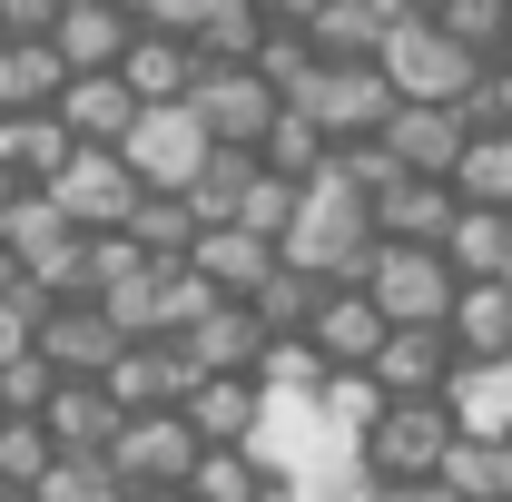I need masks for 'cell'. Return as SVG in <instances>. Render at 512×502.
<instances>
[{
	"instance_id": "cell-2",
	"label": "cell",
	"mask_w": 512,
	"mask_h": 502,
	"mask_svg": "<svg viewBox=\"0 0 512 502\" xmlns=\"http://www.w3.org/2000/svg\"><path fill=\"white\" fill-rule=\"evenodd\" d=\"M453 286H463V276L444 266V247H394V237H375L365 276H355V296H365L384 325H444Z\"/></svg>"
},
{
	"instance_id": "cell-8",
	"label": "cell",
	"mask_w": 512,
	"mask_h": 502,
	"mask_svg": "<svg viewBox=\"0 0 512 502\" xmlns=\"http://www.w3.org/2000/svg\"><path fill=\"white\" fill-rule=\"evenodd\" d=\"M40 197L60 207L79 237H109V227H128V207H138L148 188L128 178V158H119V148H69V168H60V178H50Z\"/></svg>"
},
{
	"instance_id": "cell-23",
	"label": "cell",
	"mask_w": 512,
	"mask_h": 502,
	"mask_svg": "<svg viewBox=\"0 0 512 502\" xmlns=\"http://www.w3.org/2000/svg\"><path fill=\"white\" fill-rule=\"evenodd\" d=\"M178 355H188L197 375H247L256 355H266V325H256L247 306H207L188 335H178Z\"/></svg>"
},
{
	"instance_id": "cell-21",
	"label": "cell",
	"mask_w": 512,
	"mask_h": 502,
	"mask_svg": "<svg viewBox=\"0 0 512 502\" xmlns=\"http://www.w3.org/2000/svg\"><path fill=\"white\" fill-rule=\"evenodd\" d=\"M256 414H266V394H256V375H197L188 394H178V424H188L197 443H247Z\"/></svg>"
},
{
	"instance_id": "cell-12",
	"label": "cell",
	"mask_w": 512,
	"mask_h": 502,
	"mask_svg": "<svg viewBox=\"0 0 512 502\" xmlns=\"http://www.w3.org/2000/svg\"><path fill=\"white\" fill-rule=\"evenodd\" d=\"M444 345H453V365H503L512 355V286L503 276H463V286H453Z\"/></svg>"
},
{
	"instance_id": "cell-4",
	"label": "cell",
	"mask_w": 512,
	"mask_h": 502,
	"mask_svg": "<svg viewBox=\"0 0 512 502\" xmlns=\"http://www.w3.org/2000/svg\"><path fill=\"white\" fill-rule=\"evenodd\" d=\"M286 109H306V119L325 128V148H345V138H375L384 109H394V89H384L375 60H316L306 79H296V99Z\"/></svg>"
},
{
	"instance_id": "cell-22",
	"label": "cell",
	"mask_w": 512,
	"mask_h": 502,
	"mask_svg": "<svg viewBox=\"0 0 512 502\" xmlns=\"http://www.w3.org/2000/svg\"><path fill=\"white\" fill-rule=\"evenodd\" d=\"M40 434H50V453H99V443L119 434V404H109L89 375H60L50 404H40Z\"/></svg>"
},
{
	"instance_id": "cell-39",
	"label": "cell",
	"mask_w": 512,
	"mask_h": 502,
	"mask_svg": "<svg viewBox=\"0 0 512 502\" xmlns=\"http://www.w3.org/2000/svg\"><path fill=\"white\" fill-rule=\"evenodd\" d=\"M286 217H296V178H266V168H256L227 227H247V237H266V247H276V237H286Z\"/></svg>"
},
{
	"instance_id": "cell-26",
	"label": "cell",
	"mask_w": 512,
	"mask_h": 502,
	"mask_svg": "<svg viewBox=\"0 0 512 502\" xmlns=\"http://www.w3.org/2000/svg\"><path fill=\"white\" fill-rule=\"evenodd\" d=\"M444 414H453V434H512V355L503 365H453Z\"/></svg>"
},
{
	"instance_id": "cell-42",
	"label": "cell",
	"mask_w": 512,
	"mask_h": 502,
	"mask_svg": "<svg viewBox=\"0 0 512 502\" xmlns=\"http://www.w3.org/2000/svg\"><path fill=\"white\" fill-rule=\"evenodd\" d=\"M50 365H40V355H10V365H0V414H40V404H50Z\"/></svg>"
},
{
	"instance_id": "cell-24",
	"label": "cell",
	"mask_w": 512,
	"mask_h": 502,
	"mask_svg": "<svg viewBox=\"0 0 512 502\" xmlns=\"http://www.w3.org/2000/svg\"><path fill=\"white\" fill-rule=\"evenodd\" d=\"M128 30H138V20H128L119 0H79V10L50 20V50H60V69H119Z\"/></svg>"
},
{
	"instance_id": "cell-45",
	"label": "cell",
	"mask_w": 512,
	"mask_h": 502,
	"mask_svg": "<svg viewBox=\"0 0 512 502\" xmlns=\"http://www.w3.org/2000/svg\"><path fill=\"white\" fill-rule=\"evenodd\" d=\"M365 502H453V493H444V483H434V473H424V483H375V493H365Z\"/></svg>"
},
{
	"instance_id": "cell-6",
	"label": "cell",
	"mask_w": 512,
	"mask_h": 502,
	"mask_svg": "<svg viewBox=\"0 0 512 502\" xmlns=\"http://www.w3.org/2000/svg\"><path fill=\"white\" fill-rule=\"evenodd\" d=\"M375 69H384V89L394 99H424V109H453L463 99V79H473V50H453L434 20H394L384 30V50H375Z\"/></svg>"
},
{
	"instance_id": "cell-35",
	"label": "cell",
	"mask_w": 512,
	"mask_h": 502,
	"mask_svg": "<svg viewBox=\"0 0 512 502\" xmlns=\"http://www.w3.org/2000/svg\"><path fill=\"white\" fill-rule=\"evenodd\" d=\"M375 414H384V394H375V375H365V365H325V384H316V424L365 434Z\"/></svg>"
},
{
	"instance_id": "cell-3",
	"label": "cell",
	"mask_w": 512,
	"mask_h": 502,
	"mask_svg": "<svg viewBox=\"0 0 512 502\" xmlns=\"http://www.w3.org/2000/svg\"><path fill=\"white\" fill-rule=\"evenodd\" d=\"M453 453V414L444 394H414V404H384L375 424L355 434V463L375 473V483H424L434 463Z\"/></svg>"
},
{
	"instance_id": "cell-16",
	"label": "cell",
	"mask_w": 512,
	"mask_h": 502,
	"mask_svg": "<svg viewBox=\"0 0 512 502\" xmlns=\"http://www.w3.org/2000/svg\"><path fill=\"white\" fill-rule=\"evenodd\" d=\"M207 296H227V306H247L256 286H266V266H276V247L266 237H247V227H197V247L178 256Z\"/></svg>"
},
{
	"instance_id": "cell-25",
	"label": "cell",
	"mask_w": 512,
	"mask_h": 502,
	"mask_svg": "<svg viewBox=\"0 0 512 502\" xmlns=\"http://www.w3.org/2000/svg\"><path fill=\"white\" fill-rule=\"evenodd\" d=\"M0 168H10V188H50L69 168V128L50 109H20V119H0Z\"/></svg>"
},
{
	"instance_id": "cell-34",
	"label": "cell",
	"mask_w": 512,
	"mask_h": 502,
	"mask_svg": "<svg viewBox=\"0 0 512 502\" xmlns=\"http://www.w3.org/2000/svg\"><path fill=\"white\" fill-rule=\"evenodd\" d=\"M316 276H296V266H286V256H276V266H266V286H256L247 296V315L256 325H266V335H296V325H306V315H316Z\"/></svg>"
},
{
	"instance_id": "cell-54",
	"label": "cell",
	"mask_w": 512,
	"mask_h": 502,
	"mask_svg": "<svg viewBox=\"0 0 512 502\" xmlns=\"http://www.w3.org/2000/svg\"><path fill=\"white\" fill-rule=\"evenodd\" d=\"M503 10H512V0H503Z\"/></svg>"
},
{
	"instance_id": "cell-36",
	"label": "cell",
	"mask_w": 512,
	"mask_h": 502,
	"mask_svg": "<svg viewBox=\"0 0 512 502\" xmlns=\"http://www.w3.org/2000/svg\"><path fill=\"white\" fill-rule=\"evenodd\" d=\"M424 20L444 30L453 50H473V60H493V50H503V30H512V10H503V0H434Z\"/></svg>"
},
{
	"instance_id": "cell-47",
	"label": "cell",
	"mask_w": 512,
	"mask_h": 502,
	"mask_svg": "<svg viewBox=\"0 0 512 502\" xmlns=\"http://www.w3.org/2000/svg\"><path fill=\"white\" fill-rule=\"evenodd\" d=\"M493 69H503V79H512V30H503V50H493Z\"/></svg>"
},
{
	"instance_id": "cell-31",
	"label": "cell",
	"mask_w": 512,
	"mask_h": 502,
	"mask_svg": "<svg viewBox=\"0 0 512 502\" xmlns=\"http://www.w3.org/2000/svg\"><path fill=\"white\" fill-rule=\"evenodd\" d=\"M256 168H266V178H296V188H306V178L325 168V128L306 119V109H276V119H266V138H256Z\"/></svg>"
},
{
	"instance_id": "cell-7",
	"label": "cell",
	"mask_w": 512,
	"mask_h": 502,
	"mask_svg": "<svg viewBox=\"0 0 512 502\" xmlns=\"http://www.w3.org/2000/svg\"><path fill=\"white\" fill-rule=\"evenodd\" d=\"M99 463L119 473V493H178L197 463V434L178 424V404H158V414H119V434L99 443Z\"/></svg>"
},
{
	"instance_id": "cell-20",
	"label": "cell",
	"mask_w": 512,
	"mask_h": 502,
	"mask_svg": "<svg viewBox=\"0 0 512 502\" xmlns=\"http://www.w3.org/2000/svg\"><path fill=\"white\" fill-rule=\"evenodd\" d=\"M296 335H306V355H316V365H365V355L384 345V315L365 306L355 286H325V296H316V315H306Z\"/></svg>"
},
{
	"instance_id": "cell-30",
	"label": "cell",
	"mask_w": 512,
	"mask_h": 502,
	"mask_svg": "<svg viewBox=\"0 0 512 502\" xmlns=\"http://www.w3.org/2000/svg\"><path fill=\"white\" fill-rule=\"evenodd\" d=\"M247 178H256V148H207V168H197L178 197H188L197 227H227V217H237V197H247Z\"/></svg>"
},
{
	"instance_id": "cell-14",
	"label": "cell",
	"mask_w": 512,
	"mask_h": 502,
	"mask_svg": "<svg viewBox=\"0 0 512 502\" xmlns=\"http://www.w3.org/2000/svg\"><path fill=\"white\" fill-rule=\"evenodd\" d=\"M30 355H40L50 375H99V365L119 355V325H109L99 306H79V296H50L40 335H30Z\"/></svg>"
},
{
	"instance_id": "cell-29",
	"label": "cell",
	"mask_w": 512,
	"mask_h": 502,
	"mask_svg": "<svg viewBox=\"0 0 512 502\" xmlns=\"http://www.w3.org/2000/svg\"><path fill=\"white\" fill-rule=\"evenodd\" d=\"M60 50L50 40H0V119H20V109H50L60 99Z\"/></svg>"
},
{
	"instance_id": "cell-43",
	"label": "cell",
	"mask_w": 512,
	"mask_h": 502,
	"mask_svg": "<svg viewBox=\"0 0 512 502\" xmlns=\"http://www.w3.org/2000/svg\"><path fill=\"white\" fill-rule=\"evenodd\" d=\"M60 0H0V40H50Z\"/></svg>"
},
{
	"instance_id": "cell-52",
	"label": "cell",
	"mask_w": 512,
	"mask_h": 502,
	"mask_svg": "<svg viewBox=\"0 0 512 502\" xmlns=\"http://www.w3.org/2000/svg\"><path fill=\"white\" fill-rule=\"evenodd\" d=\"M60 10H79V0H60Z\"/></svg>"
},
{
	"instance_id": "cell-18",
	"label": "cell",
	"mask_w": 512,
	"mask_h": 502,
	"mask_svg": "<svg viewBox=\"0 0 512 502\" xmlns=\"http://www.w3.org/2000/svg\"><path fill=\"white\" fill-rule=\"evenodd\" d=\"M394 20H414V0H316L306 50H316V60H375Z\"/></svg>"
},
{
	"instance_id": "cell-9",
	"label": "cell",
	"mask_w": 512,
	"mask_h": 502,
	"mask_svg": "<svg viewBox=\"0 0 512 502\" xmlns=\"http://www.w3.org/2000/svg\"><path fill=\"white\" fill-rule=\"evenodd\" d=\"M188 109H197V128H207L217 148H256V138H266V119H276L286 99H276L256 69H197Z\"/></svg>"
},
{
	"instance_id": "cell-5",
	"label": "cell",
	"mask_w": 512,
	"mask_h": 502,
	"mask_svg": "<svg viewBox=\"0 0 512 502\" xmlns=\"http://www.w3.org/2000/svg\"><path fill=\"white\" fill-rule=\"evenodd\" d=\"M207 148H217V138L197 128V109H188V99H168V109H138V119H128V138H119L128 178H138L148 197H178L197 168H207Z\"/></svg>"
},
{
	"instance_id": "cell-51",
	"label": "cell",
	"mask_w": 512,
	"mask_h": 502,
	"mask_svg": "<svg viewBox=\"0 0 512 502\" xmlns=\"http://www.w3.org/2000/svg\"><path fill=\"white\" fill-rule=\"evenodd\" d=\"M0 197H10V168H0Z\"/></svg>"
},
{
	"instance_id": "cell-41",
	"label": "cell",
	"mask_w": 512,
	"mask_h": 502,
	"mask_svg": "<svg viewBox=\"0 0 512 502\" xmlns=\"http://www.w3.org/2000/svg\"><path fill=\"white\" fill-rule=\"evenodd\" d=\"M138 30H178V40H197L207 20H227V10H247V0H119Z\"/></svg>"
},
{
	"instance_id": "cell-40",
	"label": "cell",
	"mask_w": 512,
	"mask_h": 502,
	"mask_svg": "<svg viewBox=\"0 0 512 502\" xmlns=\"http://www.w3.org/2000/svg\"><path fill=\"white\" fill-rule=\"evenodd\" d=\"M453 119H463V138H483V128H512V79L493 60L463 79V99H453Z\"/></svg>"
},
{
	"instance_id": "cell-27",
	"label": "cell",
	"mask_w": 512,
	"mask_h": 502,
	"mask_svg": "<svg viewBox=\"0 0 512 502\" xmlns=\"http://www.w3.org/2000/svg\"><path fill=\"white\" fill-rule=\"evenodd\" d=\"M444 266H453V276H503V266H512V207H453Z\"/></svg>"
},
{
	"instance_id": "cell-32",
	"label": "cell",
	"mask_w": 512,
	"mask_h": 502,
	"mask_svg": "<svg viewBox=\"0 0 512 502\" xmlns=\"http://www.w3.org/2000/svg\"><path fill=\"white\" fill-rule=\"evenodd\" d=\"M119 237H128L138 256H148V266H178V256L197 247V217H188V197H138Z\"/></svg>"
},
{
	"instance_id": "cell-46",
	"label": "cell",
	"mask_w": 512,
	"mask_h": 502,
	"mask_svg": "<svg viewBox=\"0 0 512 502\" xmlns=\"http://www.w3.org/2000/svg\"><path fill=\"white\" fill-rule=\"evenodd\" d=\"M256 502H316V493H306V483H276V473H266V483H256Z\"/></svg>"
},
{
	"instance_id": "cell-19",
	"label": "cell",
	"mask_w": 512,
	"mask_h": 502,
	"mask_svg": "<svg viewBox=\"0 0 512 502\" xmlns=\"http://www.w3.org/2000/svg\"><path fill=\"white\" fill-rule=\"evenodd\" d=\"M119 79H128L138 109H168V99H188V89H197V50L178 40V30H128Z\"/></svg>"
},
{
	"instance_id": "cell-50",
	"label": "cell",
	"mask_w": 512,
	"mask_h": 502,
	"mask_svg": "<svg viewBox=\"0 0 512 502\" xmlns=\"http://www.w3.org/2000/svg\"><path fill=\"white\" fill-rule=\"evenodd\" d=\"M0 502H40V493H0Z\"/></svg>"
},
{
	"instance_id": "cell-15",
	"label": "cell",
	"mask_w": 512,
	"mask_h": 502,
	"mask_svg": "<svg viewBox=\"0 0 512 502\" xmlns=\"http://www.w3.org/2000/svg\"><path fill=\"white\" fill-rule=\"evenodd\" d=\"M375 138H384V158H394L404 178H444L453 158H463V119H453V109H424V99H394Z\"/></svg>"
},
{
	"instance_id": "cell-10",
	"label": "cell",
	"mask_w": 512,
	"mask_h": 502,
	"mask_svg": "<svg viewBox=\"0 0 512 502\" xmlns=\"http://www.w3.org/2000/svg\"><path fill=\"white\" fill-rule=\"evenodd\" d=\"M365 375H375L384 404L444 394V384H453V345H444V325H384V345L365 355Z\"/></svg>"
},
{
	"instance_id": "cell-38",
	"label": "cell",
	"mask_w": 512,
	"mask_h": 502,
	"mask_svg": "<svg viewBox=\"0 0 512 502\" xmlns=\"http://www.w3.org/2000/svg\"><path fill=\"white\" fill-rule=\"evenodd\" d=\"M50 473V434H40V414H0V493H30Z\"/></svg>"
},
{
	"instance_id": "cell-44",
	"label": "cell",
	"mask_w": 512,
	"mask_h": 502,
	"mask_svg": "<svg viewBox=\"0 0 512 502\" xmlns=\"http://www.w3.org/2000/svg\"><path fill=\"white\" fill-rule=\"evenodd\" d=\"M256 10V30H306L316 20V0H247Z\"/></svg>"
},
{
	"instance_id": "cell-13",
	"label": "cell",
	"mask_w": 512,
	"mask_h": 502,
	"mask_svg": "<svg viewBox=\"0 0 512 502\" xmlns=\"http://www.w3.org/2000/svg\"><path fill=\"white\" fill-rule=\"evenodd\" d=\"M89 384H99L119 414H158V404H178V394L197 384V365L178 355V345H119V355H109Z\"/></svg>"
},
{
	"instance_id": "cell-37",
	"label": "cell",
	"mask_w": 512,
	"mask_h": 502,
	"mask_svg": "<svg viewBox=\"0 0 512 502\" xmlns=\"http://www.w3.org/2000/svg\"><path fill=\"white\" fill-rule=\"evenodd\" d=\"M40 502H119V473L99 463V453H50V473L30 483Z\"/></svg>"
},
{
	"instance_id": "cell-11",
	"label": "cell",
	"mask_w": 512,
	"mask_h": 502,
	"mask_svg": "<svg viewBox=\"0 0 512 502\" xmlns=\"http://www.w3.org/2000/svg\"><path fill=\"white\" fill-rule=\"evenodd\" d=\"M50 119L69 128V148H119L128 119H138V99H128L119 69H69L60 99H50Z\"/></svg>"
},
{
	"instance_id": "cell-17",
	"label": "cell",
	"mask_w": 512,
	"mask_h": 502,
	"mask_svg": "<svg viewBox=\"0 0 512 502\" xmlns=\"http://www.w3.org/2000/svg\"><path fill=\"white\" fill-rule=\"evenodd\" d=\"M453 207H463V197H453L444 178H394V188H375V197H365L375 237H394V247H444Z\"/></svg>"
},
{
	"instance_id": "cell-53",
	"label": "cell",
	"mask_w": 512,
	"mask_h": 502,
	"mask_svg": "<svg viewBox=\"0 0 512 502\" xmlns=\"http://www.w3.org/2000/svg\"><path fill=\"white\" fill-rule=\"evenodd\" d=\"M503 286H512V266H503Z\"/></svg>"
},
{
	"instance_id": "cell-28",
	"label": "cell",
	"mask_w": 512,
	"mask_h": 502,
	"mask_svg": "<svg viewBox=\"0 0 512 502\" xmlns=\"http://www.w3.org/2000/svg\"><path fill=\"white\" fill-rule=\"evenodd\" d=\"M444 188L463 207H512V128H483V138H463V158L444 168Z\"/></svg>"
},
{
	"instance_id": "cell-49",
	"label": "cell",
	"mask_w": 512,
	"mask_h": 502,
	"mask_svg": "<svg viewBox=\"0 0 512 502\" xmlns=\"http://www.w3.org/2000/svg\"><path fill=\"white\" fill-rule=\"evenodd\" d=\"M10 286H20V266H10V256H0V296H10Z\"/></svg>"
},
{
	"instance_id": "cell-33",
	"label": "cell",
	"mask_w": 512,
	"mask_h": 502,
	"mask_svg": "<svg viewBox=\"0 0 512 502\" xmlns=\"http://www.w3.org/2000/svg\"><path fill=\"white\" fill-rule=\"evenodd\" d=\"M256 483H266V473H256L247 443H197V463H188L178 493H188V502H256Z\"/></svg>"
},
{
	"instance_id": "cell-1",
	"label": "cell",
	"mask_w": 512,
	"mask_h": 502,
	"mask_svg": "<svg viewBox=\"0 0 512 502\" xmlns=\"http://www.w3.org/2000/svg\"><path fill=\"white\" fill-rule=\"evenodd\" d=\"M276 256H286L296 276H316V286H355L365 256H375V217H365V197L345 188L335 168H316V178L296 188V217H286Z\"/></svg>"
},
{
	"instance_id": "cell-48",
	"label": "cell",
	"mask_w": 512,
	"mask_h": 502,
	"mask_svg": "<svg viewBox=\"0 0 512 502\" xmlns=\"http://www.w3.org/2000/svg\"><path fill=\"white\" fill-rule=\"evenodd\" d=\"M119 502H188V493H119Z\"/></svg>"
}]
</instances>
